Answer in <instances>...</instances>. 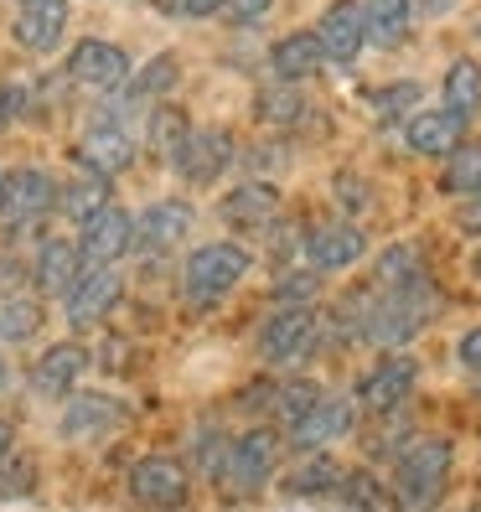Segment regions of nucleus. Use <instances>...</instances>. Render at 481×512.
I'll return each mask as SVG.
<instances>
[{"label":"nucleus","mask_w":481,"mask_h":512,"mask_svg":"<svg viewBox=\"0 0 481 512\" xmlns=\"http://www.w3.org/2000/svg\"><path fill=\"white\" fill-rule=\"evenodd\" d=\"M419 383V363L409 352H383L378 363L357 378V404H363L368 414H394Z\"/></svg>","instance_id":"423d86ee"},{"label":"nucleus","mask_w":481,"mask_h":512,"mask_svg":"<svg viewBox=\"0 0 481 512\" xmlns=\"http://www.w3.org/2000/svg\"><path fill=\"white\" fill-rule=\"evenodd\" d=\"M249 264H254V254L244 244H228V238L192 249L187 264H182V300L192 311H213L218 300L249 275Z\"/></svg>","instance_id":"f03ea898"},{"label":"nucleus","mask_w":481,"mask_h":512,"mask_svg":"<svg viewBox=\"0 0 481 512\" xmlns=\"http://www.w3.org/2000/svg\"><path fill=\"white\" fill-rule=\"evenodd\" d=\"M419 94H425V88H419L414 78L409 83H388V88H378V94H373V114L378 119H399V114L419 109Z\"/></svg>","instance_id":"c9c22d12"},{"label":"nucleus","mask_w":481,"mask_h":512,"mask_svg":"<svg viewBox=\"0 0 481 512\" xmlns=\"http://www.w3.org/2000/svg\"><path fill=\"white\" fill-rule=\"evenodd\" d=\"M352 425H357V409L347 399H337V394H321L285 435H290L295 450H326V445H337L342 435H352Z\"/></svg>","instance_id":"2eb2a0df"},{"label":"nucleus","mask_w":481,"mask_h":512,"mask_svg":"<svg viewBox=\"0 0 481 512\" xmlns=\"http://www.w3.org/2000/svg\"><path fill=\"white\" fill-rule=\"evenodd\" d=\"M450 466H456V445L440 435H419L399 450L394 466V507L399 512H435L445 487H450Z\"/></svg>","instance_id":"f257e3e1"},{"label":"nucleus","mask_w":481,"mask_h":512,"mask_svg":"<svg viewBox=\"0 0 481 512\" xmlns=\"http://www.w3.org/2000/svg\"><path fill=\"white\" fill-rule=\"evenodd\" d=\"M47 213H57V176L42 166H16L0 176V223L6 228H26L42 223Z\"/></svg>","instance_id":"20e7f679"},{"label":"nucleus","mask_w":481,"mask_h":512,"mask_svg":"<svg viewBox=\"0 0 481 512\" xmlns=\"http://www.w3.org/2000/svg\"><path fill=\"white\" fill-rule=\"evenodd\" d=\"M187 492H192V476H187V466L176 461V456H140L135 466H130V497L140 502V507H182L187 502Z\"/></svg>","instance_id":"0eeeda50"},{"label":"nucleus","mask_w":481,"mask_h":512,"mask_svg":"<svg viewBox=\"0 0 481 512\" xmlns=\"http://www.w3.org/2000/svg\"><path fill=\"white\" fill-rule=\"evenodd\" d=\"M321 342V316L316 311H275L264 326H259V357L269 368H290V363H306Z\"/></svg>","instance_id":"39448f33"},{"label":"nucleus","mask_w":481,"mask_h":512,"mask_svg":"<svg viewBox=\"0 0 481 512\" xmlns=\"http://www.w3.org/2000/svg\"><path fill=\"white\" fill-rule=\"evenodd\" d=\"M135 73L130 52L119 42H104V37H83L73 52H68V78L83 83V88H119Z\"/></svg>","instance_id":"f8f14e48"},{"label":"nucleus","mask_w":481,"mask_h":512,"mask_svg":"<svg viewBox=\"0 0 481 512\" xmlns=\"http://www.w3.org/2000/svg\"><path fill=\"white\" fill-rule=\"evenodd\" d=\"M192 135V119L176 109V104H156L145 119V140H150V156H161V161H176L182 156V145Z\"/></svg>","instance_id":"bb28decb"},{"label":"nucleus","mask_w":481,"mask_h":512,"mask_svg":"<svg viewBox=\"0 0 481 512\" xmlns=\"http://www.w3.org/2000/svg\"><path fill=\"white\" fill-rule=\"evenodd\" d=\"M192 223H197L192 202L161 197V202H150L145 213L135 218V244L140 249H171V244H182V238L192 233Z\"/></svg>","instance_id":"aec40b11"},{"label":"nucleus","mask_w":481,"mask_h":512,"mask_svg":"<svg viewBox=\"0 0 481 512\" xmlns=\"http://www.w3.org/2000/svg\"><path fill=\"white\" fill-rule=\"evenodd\" d=\"M269 6H275V0H228L223 16H228L233 26H259V21L269 16Z\"/></svg>","instance_id":"4c0bfd02"},{"label":"nucleus","mask_w":481,"mask_h":512,"mask_svg":"<svg viewBox=\"0 0 481 512\" xmlns=\"http://www.w3.org/2000/svg\"><path fill=\"white\" fill-rule=\"evenodd\" d=\"M316 285H321L316 269H306V275H285V280L275 285V311H311Z\"/></svg>","instance_id":"f704fd0d"},{"label":"nucleus","mask_w":481,"mask_h":512,"mask_svg":"<svg viewBox=\"0 0 481 512\" xmlns=\"http://www.w3.org/2000/svg\"><path fill=\"white\" fill-rule=\"evenodd\" d=\"M119 295H125V275H119L114 264H94V269H83L78 285L63 295V311H68L73 326H94L119 306Z\"/></svg>","instance_id":"9d476101"},{"label":"nucleus","mask_w":481,"mask_h":512,"mask_svg":"<svg viewBox=\"0 0 481 512\" xmlns=\"http://www.w3.org/2000/svg\"><path fill=\"white\" fill-rule=\"evenodd\" d=\"M440 109H450L456 119H471L481 109V63L471 57H456V63L445 68V83H440Z\"/></svg>","instance_id":"a878e982"},{"label":"nucleus","mask_w":481,"mask_h":512,"mask_svg":"<svg viewBox=\"0 0 481 512\" xmlns=\"http://www.w3.org/2000/svg\"><path fill=\"white\" fill-rule=\"evenodd\" d=\"M223 456H228V440H223V435H213V430H207V435H197V471H207V476L218 481V471H223Z\"/></svg>","instance_id":"e433bc0d"},{"label":"nucleus","mask_w":481,"mask_h":512,"mask_svg":"<svg viewBox=\"0 0 481 512\" xmlns=\"http://www.w3.org/2000/svg\"><path fill=\"white\" fill-rule=\"evenodd\" d=\"M357 259H368V233L347 223V218H332V223H316L306 233V264L316 275H342Z\"/></svg>","instance_id":"6e6552de"},{"label":"nucleus","mask_w":481,"mask_h":512,"mask_svg":"<svg viewBox=\"0 0 481 512\" xmlns=\"http://www.w3.org/2000/svg\"><path fill=\"white\" fill-rule=\"evenodd\" d=\"M83 373H88L83 342H52L32 368V394L37 399H68V394H78Z\"/></svg>","instance_id":"dca6fc26"},{"label":"nucleus","mask_w":481,"mask_h":512,"mask_svg":"<svg viewBox=\"0 0 481 512\" xmlns=\"http://www.w3.org/2000/svg\"><path fill=\"white\" fill-rule=\"evenodd\" d=\"M78 275H83V254H78V244H68V238H47V244L37 249V259H32V269H26L32 290L47 295V300H63L78 285Z\"/></svg>","instance_id":"a211bd4d"},{"label":"nucleus","mask_w":481,"mask_h":512,"mask_svg":"<svg viewBox=\"0 0 481 512\" xmlns=\"http://www.w3.org/2000/svg\"><path fill=\"white\" fill-rule=\"evenodd\" d=\"M37 331H42V300L21 290L0 295V342H32Z\"/></svg>","instance_id":"c756f323"},{"label":"nucleus","mask_w":481,"mask_h":512,"mask_svg":"<svg viewBox=\"0 0 481 512\" xmlns=\"http://www.w3.org/2000/svg\"><path fill=\"white\" fill-rule=\"evenodd\" d=\"M337 497H342V507L347 512H383V481L373 476V471H342V487H337Z\"/></svg>","instance_id":"72a5a7b5"},{"label":"nucleus","mask_w":481,"mask_h":512,"mask_svg":"<svg viewBox=\"0 0 481 512\" xmlns=\"http://www.w3.org/2000/svg\"><path fill=\"white\" fill-rule=\"evenodd\" d=\"M461 135H466V119H456L450 109H419V114H409L404 119V140H409V150L414 156H450V150L461 145Z\"/></svg>","instance_id":"5701e85b"},{"label":"nucleus","mask_w":481,"mask_h":512,"mask_svg":"<svg viewBox=\"0 0 481 512\" xmlns=\"http://www.w3.org/2000/svg\"><path fill=\"white\" fill-rule=\"evenodd\" d=\"M6 456H11V425L0 419V461H6Z\"/></svg>","instance_id":"79ce46f5"},{"label":"nucleus","mask_w":481,"mask_h":512,"mask_svg":"<svg viewBox=\"0 0 481 512\" xmlns=\"http://www.w3.org/2000/svg\"><path fill=\"white\" fill-rule=\"evenodd\" d=\"M280 471V430H244L228 440V456H223V471H218V487L228 497H259L269 481Z\"/></svg>","instance_id":"7ed1b4c3"},{"label":"nucleus","mask_w":481,"mask_h":512,"mask_svg":"<svg viewBox=\"0 0 481 512\" xmlns=\"http://www.w3.org/2000/svg\"><path fill=\"white\" fill-rule=\"evenodd\" d=\"M419 0H357V16H363V42L373 47H399L414 32V11Z\"/></svg>","instance_id":"b1692460"},{"label":"nucleus","mask_w":481,"mask_h":512,"mask_svg":"<svg viewBox=\"0 0 481 512\" xmlns=\"http://www.w3.org/2000/svg\"><path fill=\"white\" fill-rule=\"evenodd\" d=\"M414 280H425V259H419L414 244H388L373 259V290H404Z\"/></svg>","instance_id":"c85d7f7f"},{"label":"nucleus","mask_w":481,"mask_h":512,"mask_svg":"<svg viewBox=\"0 0 481 512\" xmlns=\"http://www.w3.org/2000/svg\"><path fill=\"white\" fill-rule=\"evenodd\" d=\"M228 0H176V11L192 16V21H207V16H223Z\"/></svg>","instance_id":"ea45409f"},{"label":"nucleus","mask_w":481,"mask_h":512,"mask_svg":"<svg viewBox=\"0 0 481 512\" xmlns=\"http://www.w3.org/2000/svg\"><path fill=\"white\" fill-rule=\"evenodd\" d=\"M337 487H342V466L326 456V450H316L306 466H295L285 476V492H295V497H326V492H337Z\"/></svg>","instance_id":"2f4dec72"},{"label":"nucleus","mask_w":481,"mask_h":512,"mask_svg":"<svg viewBox=\"0 0 481 512\" xmlns=\"http://www.w3.org/2000/svg\"><path fill=\"white\" fill-rule=\"evenodd\" d=\"M114 202V187H109V176H99V171H88V166H78L63 187H57V213H63L68 223H78V228H88L104 207Z\"/></svg>","instance_id":"4be33fe9"},{"label":"nucleus","mask_w":481,"mask_h":512,"mask_svg":"<svg viewBox=\"0 0 481 512\" xmlns=\"http://www.w3.org/2000/svg\"><path fill=\"white\" fill-rule=\"evenodd\" d=\"M135 249V213L130 207H104V213L83 228L78 238V254H83V269H94V264H119Z\"/></svg>","instance_id":"4468645a"},{"label":"nucleus","mask_w":481,"mask_h":512,"mask_svg":"<svg viewBox=\"0 0 481 512\" xmlns=\"http://www.w3.org/2000/svg\"><path fill=\"white\" fill-rule=\"evenodd\" d=\"M68 32V0H21L11 37L21 52H52Z\"/></svg>","instance_id":"6ab92c4d"},{"label":"nucleus","mask_w":481,"mask_h":512,"mask_svg":"<svg viewBox=\"0 0 481 512\" xmlns=\"http://www.w3.org/2000/svg\"><path fill=\"white\" fill-rule=\"evenodd\" d=\"M6 378H11V368H6V357H0V388H6Z\"/></svg>","instance_id":"37998d69"},{"label":"nucleus","mask_w":481,"mask_h":512,"mask_svg":"<svg viewBox=\"0 0 481 512\" xmlns=\"http://www.w3.org/2000/svg\"><path fill=\"white\" fill-rule=\"evenodd\" d=\"M440 187L450 197H481V145H456L445 156V171H440Z\"/></svg>","instance_id":"7c9ffc66"},{"label":"nucleus","mask_w":481,"mask_h":512,"mask_svg":"<svg viewBox=\"0 0 481 512\" xmlns=\"http://www.w3.org/2000/svg\"><path fill=\"white\" fill-rule=\"evenodd\" d=\"M316 399H321V388H316L311 378H285V383H269V388H264V414L275 419V425L290 430Z\"/></svg>","instance_id":"cd10ccee"},{"label":"nucleus","mask_w":481,"mask_h":512,"mask_svg":"<svg viewBox=\"0 0 481 512\" xmlns=\"http://www.w3.org/2000/svg\"><path fill=\"white\" fill-rule=\"evenodd\" d=\"M269 68H275L280 83H306L326 68V57H321V42L316 32H290L275 42V52H269Z\"/></svg>","instance_id":"393cba45"},{"label":"nucleus","mask_w":481,"mask_h":512,"mask_svg":"<svg viewBox=\"0 0 481 512\" xmlns=\"http://www.w3.org/2000/svg\"><path fill=\"white\" fill-rule=\"evenodd\" d=\"M233 156H238L233 135L218 130V125H207V130H192V135H187L182 156H176L171 166H176V176H182V182H192V187H213L218 176L233 166Z\"/></svg>","instance_id":"1a4fd4ad"},{"label":"nucleus","mask_w":481,"mask_h":512,"mask_svg":"<svg viewBox=\"0 0 481 512\" xmlns=\"http://www.w3.org/2000/svg\"><path fill=\"white\" fill-rule=\"evenodd\" d=\"M254 114L264 119V125H275V130H290V125H300V119H306V94H295L290 83L264 88L259 104H254Z\"/></svg>","instance_id":"473e14b6"},{"label":"nucleus","mask_w":481,"mask_h":512,"mask_svg":"<svg viewBox=\"0 0 481 512\" xmlns=\"http://www.w3.org/2000/svg\"><path fill=\"white\" fill-rule=\"evenodd\" d=\"M218 218L233 233H269L280 218V187L275 182H238L233 192H223Z\"/></svg>","instance_id":"ddd939ff"},{"label":"nucleus","mask_w":481,"mask_h":512,"mask_svg":"<svg viewBox=\"0 0 481 512\" xmlns=\"http://www.w3.org/2000/svg\"><path fill=\"white\" fill-rule=\"evenodd\" d=\"M461 228H466V233H481V197H466V207H461Z\"/></svg>","instance_id":"a19ab883"},{"label":"nucleus","mask_w":481,"mask_h":512,"mask_svg":"<svg viewBox=\"0 0 481 512\" xmlns=\"http://www.w3.org/2000/svg\"><path fill=\"white\" fill-rule=\"evenodd\" d=\"M456 357H461V368H471V373H481V326H471L466 337H461V347H456Z\"/></svg>","instance_id":"58836bf2"},{"label":"nucleus","mask_w":481,"mask_h":512,"mask_svg":"<svg viewBox=\"0 0 481 512\" xmlns=\"http://www.w3.org/2000/svg\"><path fill=\"white\" fill-rule=\"evenodd\" d=\"M130 419V409L114 394H94V388H78L63 404V440H104Z\"/></svg>","instance_id":"9b49d317"},{"label":"nucleus","mask_w":481,"mask_h":512,"mask_svg":"<svg viewBox=\"0 0 481 512\" xmlns=\"http://www.w3.org/2000/svg\"><path fill=\"white\" fill-rule=\"evenodd\" d=\"M78 166L99 171V176L130 171L135 166V135L125 130V119H99V125L78 140Z\"/></svg>","instance_id":"f3484780"},{"label":"nucleus","mask_w":481,"mask_h":512,"mask_svg":"<svg viewBox=\"0 0 481 512\" xmlns=\"http://www.w3.org/2000/svg\"><path fill=\"white\" fill-rule=\"evenodd\" d=\"M316 42H321L326 63H337V68H352V63H357V52L368 47V42H363V16H357V0H337V6L321 16Z\"/></svg>","instance_id":"412c9836"}]
</instances>
